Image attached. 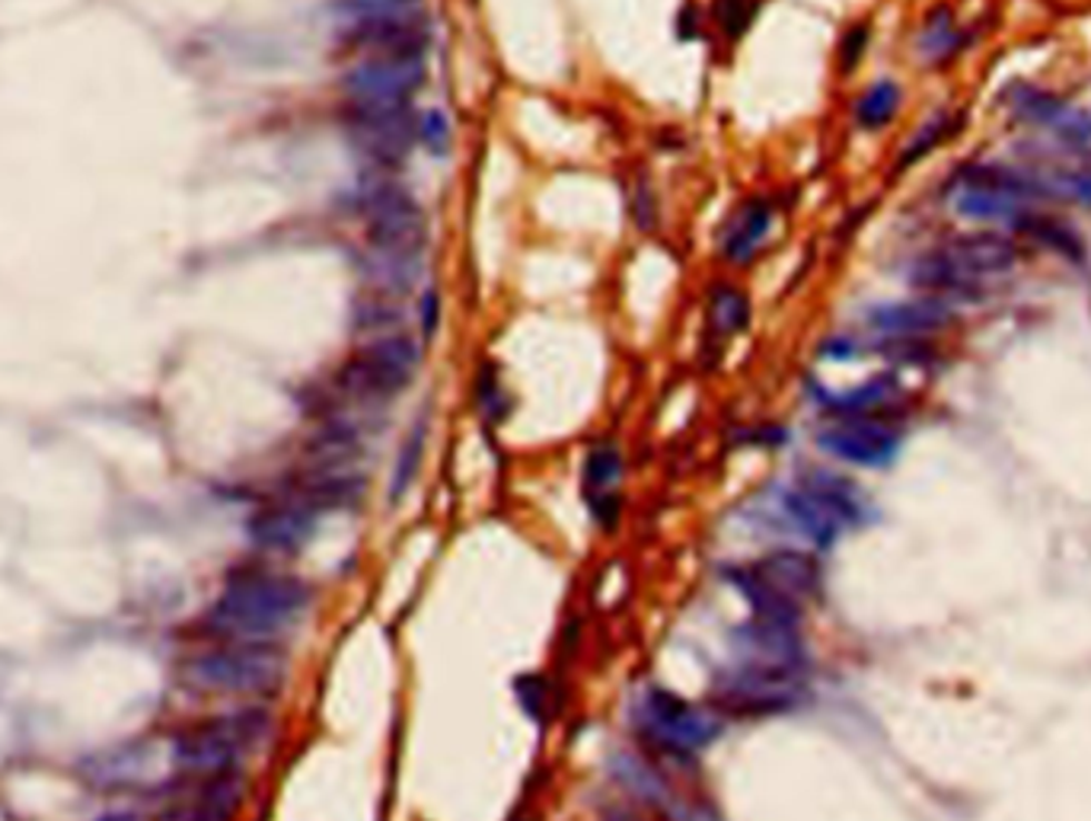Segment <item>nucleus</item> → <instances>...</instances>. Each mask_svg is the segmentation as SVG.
Returning <instances> with one entry per match:
<instances>
[{
    "label": "nucleus",
    "mask_w": 1091,
    "mask_h": 821,
    "mask_svg": "<svg viewBox=\"0 0 1091 821\" xmlns=\"http://www.w3.org/2000/svg\"><path fill=\"white\" fill-rule=\"evenodd\" d=\"M307 581L268 569H246L230 576L214 598L205 627L224 639L243 643H275L294 629L309 610Z\"/></svg>",
    "instance_id": "obj_1"
},
{
    "label": "nucleus",
    "mask_w": 1091,
    "mask_h": 821,
    "mask_svg": "<svg viewBox=\"0 0 1091 821\" xmlns=\"http://www.w3.org/2000/svg\"><path fill=\"white\" fill-rule=\"evenodd\" d=\"M807 694L805 662H757L740 658V665L718 675L712 687V706L718 716L759 720L795 710Z\"/></svg>",
    "instance_id": "obj_2"
},
{
    "label": "nucleus",
    "mask_w": 1091,
    "mask_h": 821,
    "mask_svg": "<svg viewBox=\"0 0 1091 821\" xmlns=\"http://www.w3.org/2000/svg\"><path fill=\"white\" fill-rule=\"evenodd\" d=\"M272 732V716L265 710H234L205 723L183 729L173 739V764L189 776L237 771L239 764L259 749Z\"/></svg>",
    "instance_id": "obj_3"
},
{
    "label": "nucleus",
    "mask_w": 1091,
    "mask_h": 821,
    "mask_svg": "<svg viewBox=\"0 0 1091 821\" xmlns=\"http://www.w3.org/2000/svg\"><path fill=\"white\" fill-rule=\"evenodd\" d=\"M728 581L750 604L754 617L802 620L805 602L820 592V566L805 550H776L750 566L728 569Z\"/></svg>",
    "instance_id": "obj_4"
},
{
    "label": "nucleus",
    "mask_w": 1091,
    "mask_h": 821,
    "mask_svg": "<svg viewBox=\"0 0 1091 821\" xmlns=\"http://www.w3.org/2000/svg\"><path fill=\"white\" fill-rule=\"evenodd\" d=\"M287 658L275 643H243L227 639L205 653L191 655L183 665V681L205 694L253 697L268 694L285 681Z\"/></svg>",
    "instance_id": "obj_5"
},
{
    "label": "nucleus",
    "mask_w": 1091,
    "mask_h": 821,
    "mask_svg": "<svg viewBox=\"0 0 1091 821\" xmlns=\"http://www.w3.org/2000/svg\"><path fill=\"white\" fill-rule=\"evenodd\" d=\"M783 511L792 528L817 547H833L846 531L865 521L858 486L839 473L810 470L783 492Z\"/></svg>",
    "instance_id": "obj_6"
},
{
    "label": "nucleus",
    "mask_w": 1091,
    "mask_h": 821,
    "mask_svg": "<svg viewBox=\"0 0 1091 821\" xmlns=\"http://www.w3.org/2000/svg\"><path fill=\"white\" fill-rule=\"evenodd\" d=\"M419 345L403 333H386L357 349L335 374V390L342 400L361 407H380L400 397L419 371Z\"/></svg>",
    "instance_id": "obj_7"
},
{
    "label": "nucleus",
    "mask_w": 1091,
    "mask_h": 821,
    "mask_svg": "<svg viewBox=\"0 0 1091 821\" xmlns=\"http://www.w3.org/2000/svg\"><path fill=\"white\" fill-rule=\"evenodd\" d=\"M636 725L651 749L684 761L712 745L721 732V716L712 706H699L667 687H648L636 706Z\"/></svg>",
    "instance_id": "obj_8"
},
{
    "label": "nucleus",
    "mask_w": 1091,
    "mask_h": 821,
    "mask_svg": "<svg viewBox=\"0 0 1091 821\" xmlns=\"http://www.w3.org/2000/svg\"><path fill=\"white\" fill-rule=\"evenodd\" d=\"M345 42L364 55H422L427 46L425 0H348Z\"/></svg>",
    "instance_id": "obj_9"
},
{
    "label": "nucleus",
    "mask_w": 1091,
    "mask_h": 821,
    "mask_svg": "<svg viewBox=\"0 0 1091 821\" xmlns=\"http://www.w3.org/2000/svg\"><path fill=\"white\" fill-rule=\"evenodd\" d=\"M361 215L367 221V243L374 253L419 263L427 241V224L415 198L393 179H371L361 186Z\"/></svg>",
    "instance_id": "obj_10"
},
{
    "label": "nucleus",
    "mask_w": 1091,
    "mask_h": 821,
    "mask_svg": "<svg viewBox=\"0 0 1091 821\" xmlns=\"http://www.w3.org/2000/svg\"><path fill=\"white\" fill-rule=\"evenodd\" d=\"M348 138L374 167L396 169L419 141L412 102H348Z\"/></svg>",
    "instance_id": "obj_11"
},
{
    "label": "nucleus",
    "mask_w": 1091,
    "mask_h": 821,
    "mask_svg": "<svg viewBox=\"0 0 1091 821\" xmlns=\"http://www.w3.org/2000/svg\"><path fill=\"white\" fill-rule=\"evenodd\" d=\"M1038 179L1028 173L1005 167H971L957 179L954 208L961 218L1005 221L1019 218V212L1038 193Z\"/></svg>",
    "instance_id": "obj_12"
},
{
    "label": "nucleus",
    "mask_w": 1091,
    "mask_h": 821,
    "mask_svg": "<svg viewBox=\"0 0 1091 821\" xmlns=\"http://www.w3.org/2000/svg\"><path fill=\"white\" fill-rule=\"evenodd\" d=\"M425 77L422 55H367L348 68L342 87L348 102H412Z\"/></svg>",
    "instance_id": "obj_13"
},
{
    "label": "nucleus",
    "mask_w": 1091,
    "mask_h": 821,
    "mask_svg": "<svg viewBox=\"0 0 1091 821\" xmlns=\"http://www.w3.org/2000/svg\"><path fill=\"white\" fill-rule=\"evenodd\" d=\"M817 444L820 451L855 467H884L897 455L901 436L872 416H839L817 432Z\"/></svg>",
    "instance_id": "obj_14"
},
{
    "label": "nucleus",
    "mask_w": 1091,
    "mask_h": 821,
    "mask_svg": "<svg viewBox=\"0 0 1091 821\" xmlns=\"http://www.w3.org/2000/svg\"><path fill=\"white\" fill-rule=\"evenodd\" d=\"M320 518L323 515L316 508L291 492L287 499L272 502L249 518V540L272 554H294L316 534Z\"/></svg>",
    "instance_id": "obj_15"
},
{
    "label": "nucleus",
    "mask_w": 1091,
    "mask_h": 821,
    "mask_svg": "<svg viewBox=\"0 0 1091 821\" xmlns=\"http://www.w3.org/2000/svg\"><path fill=\"white\" fill-rule=\"evenodd\" d=\"M202 783L189 796L173 802L167 821H230L243 802V776L239 771L198 776Z\"/></svg>",
    "instance_id": "obj_16"
},
{
    "label": "nucleus",
    "mask_w": 1091,
    "mask_h": 821,
    "mask_svg": "<svg viewBox=\"0 0 1091 821\" xmlns=\"http://www.w3.org/2000/svg\"><path fill=\"white\" fill-rule=\"evenodd\" d=\"M945 256H949L954 268L967 282L976 285L986 275H1002V272H1009V268L1015 266L1019 246L1009 241V237H1002V234L980 231V234H964V237L949 243L945 246Z\"/></svg>",
    "instance_id": "obj_17"
},
{
    "label": "nucleus",
    "mask_w": 1091,
    "mask_h": 821,
    "mask_svg": "<svg viewBox=\"0 0 1091 821\" xmlns=\"http://www.w3.org/2000/svg\"><path fill=\"white\" fill-rule=\"evenodd\" d=\"M872 326L887 336H923L932 330H942L951 320L949 301L942 297H916V301H901V304H884L872 311Z\"/></svg>",
    "instance_id": "obj_18"
},
{
    "label": "nucleus",
    "mask_w": 1091,
    "mask_h": 821,
    "mask_svg": "<svg viewBox=\"0 0 1091 821\" xmlns=\"http://www.w3.org/2000/svg\"><path fill=\"white\" fill-rule=\"evenodd\" d=\"M622 470H626V463H622L617 444H597L584 460V492H588V502H591L597 521L610 525L617 518V483L622 480Z\"/></svg>",
    "instance_id": "obj_19"
},
{
    "label": "nucleus",
    "mask_w": 1091,
    "mask_h": 821,
    "mask_svg": "<svg viewBox=\"0 0 1091 821\" xmlns=\"http://www.w3.org/2000/svg\"><path fill=\"white\" fill-rule=\"evenodd\" d=\"M773 227V208L763 198H747L721 231V256L728 263H750Z\"/></svg>",
    "instance_id": "obj_20"
},
{
    "label": "nucleus",
    "mask_w": 1091,
    "mask_h": 821,
    "mask_svg": "<svg viewBox=\"0 0 1091 821\" xmlns=\"http://www.w3.org/2000/svg\"><path fill=\"white\" fill-rule=\"evenodd\" d=\"M897 393V381L891 374H881V378H872L868 384L855 387L849 393H839V397H824V407L833 410L836 416H872V412L884 407L891 397Z\"/></svg>",
    "instance_id": "obj_21"
},
{
    "label": "nucleus",
    "mask_w": 1091,
    "mask_h": 821,
    "mask_svg": "<svg viewBox=\"0 0 1091 821\" xmlns=\"http://www.w3.org/2000/svg\"><path fill=\"white\" fill-rule=\"evenodd\" d=\"M403 320L405 311L403 304H400V297H390V294H380V291H371L367 297H361L355 304V314H352L355 330H361V333H380V336L400 330Z\"/></svg>",
    "instance_id": "obj_22"
},
{
    "label": "nucleus",
    "mask_w": 1091,
    "mask_h": 821,
    "mask_svg": "<svg viewBox=\"0 0 1091 821\" xmlns=\"http://www.w3.org/2000/svg\"><path fill=\"white\" fill-rule=\"evenodd\" d=\"M901 109V87L894 80H875L858 102H855V121L865 131H878Z\"/></svg>",
    "instance_id": "obj_23"
},
{
    "label": "nucleus",
    "mask_w": 1091,
    "mask_h": 821,
    "mask_svg": "<svg viewBox=\"0 0 1091 821\" xmlns=\"http://www.w3.org/2000/svg\"><path fill=\"white\" fill-rule=\"evenodd\" d=\"M750 323V301L735 285H718L709 294V326L721 336H735Z\"/></svg>",
    "instance_id": "obj_24"
},
{
    "label": "nucleus",
    "mask_w": 1091,
    "mask_h": 821,
    "mask_svg": "<svg viewBox=\"0 0 1091 821\" xmlns=\"http://www.w3.org/2000/svg\"><path fill=\"white\" fill-rule=\"evenodd\" d=\"M425 438H427V422H415L412 432L403 441L400 455H396V463H393V477H390V502H400L405 492L412 489L415 477H419V467H422V455H425Z\"/></svg>",
    "instance_id": "obj_25"
},
{
    "label": "nucleus",
    "mask_w": 1091,
    "mask_h": 821,
    "mask_svg": "<svg viewBox=\"0 0 1091 821\" xmlns=\"http://www.w3.org/2000/svg\"><path fill=\"white\" fill-rule=\"evenodd\" d=\"M961 32L957 26L951 20L949 7H935L928 17H925L923 32H920V51H923L928 61H945L951 58L954 51L961 49Z\"/></svg>",
    "instance_id": "obj_26"
},
{
    "label": "nucleus",
    "mask_w": 1091,
    "mask_h": 821,
    "mask_svg": "<svg viewBox=\"0 0 1091 821\" xmlns=\"http://www.w3.org/2000/svg\"><path fill=\"white\" fill-rule=\"evenodd\" d=\"M949 128H951V121H949V116H932V119L925 121L923 128L906 141V147H903V157H901V167H910V164H916L920 157H925L928 150L935 145H942V138L949 135Z\"/></svg>",
    "instance_id": "obj_27"
},
{
    "label": "nucleus",
    "mask_w": 1091,
    "mask_h": 821,
    "mask_svg": "<svg viewBox=\"0 0 1091 821\" xmlns=\"http://www.w3.org/2000/svg\"><path fill=\"white\" fill-rule=\"evenodd\" d=\"M475 400H479V410L485 412L492 422H501L504 412H508V397L501 390V381L495 378V371H482L479 381H475Z\"/></svg>",
    "instance_id": "obj_28"
},
{
    "label": "nucleus",
    "mask_w": 1091,
    "mask_h": 821,
    "mask_svg": "<svg viewBox=\"0 0 1091 821\" xmlns=\"http://www.w3.org/2000/svg\"><path fill=\"white\" fill-rule=\"evenodd\" d=\"M419 141L431 150V154H444L451 145V125L448 116L441 109H427L419 116Z\"/></svg>",
    "instance_id": "obj_29"
},
{
    "label": "nucleus",
    "mask_w": 1091,
    "mask_h": 821,
    "mask_svg": "<svg viewBox=\"0 0 1091 821\" xmlns=\"http://www.w3.org/2000/svg\"><path fill=\"white\" fill-rule=\"evenodd\" d=\"M514 691H518V703H521L523 710H527L533 720H540V716L546 713V697H549V684H546L543 677L537 675L518 677V681H514Z\"/></svg>",
    "instance_id": "obj_30"
},
{
    "label": "nucleus",
    "mask_w": 1091,
    "mask_h": 821,
    "mask_svg": "<svg viewBox=\"0 0 1091 821\" xmlns=\"http://www.w3.org/2000/svg\"><path fill=\"white\" fill-rule=\"evenodd\" d=\"M603 821H674L667 812H661L658 805H632V802H613L603 809Z\"/></svg>",
    "instance_id": "obj_31"
},
{
    "label": "nucleus",
    "mask_w": 1091,
    "mask_h": 821,
    "mask_svg": "<svg viewBox=\"0 0 1091 821\" xmlns=\"http://www.w3.org/2000/svg\"><path fill=\"white\" fill-rule=\"evenodd\" d=\"M438 323H441V301H438L434 291H427V294H422V301H419V326L431 339L438 333Z\"/></svg>",
    "instance_id": "obj_32"
},
{
    "label": "nucleus",
    "mask_w": 1091,
    "mask_h": 821,
    "mask_svg": "<svg viewBox=\"0 0 1091 821\" xmlns=\"http://www.w3.org/2000/svg\"><path fill=\"white\" fill-rule=\"evenodd\" d=\"M718 10H721V26L731 29V32H740L744 26L750 23V7H747V0H721Z\"/></svg>",
    "instance_id": "obj_33"
},
{
    "label": "nucleus",
    "mask_w": 1091,
    "mask_h": 821,
    "mask_svg": "<svg viewBox=\"0 0 1091 821\" xmlns=\"http://www.w3.org/2000/svg\"><path fill=\"white\" fill-rule=\"evenodd\" d=\"M865 42H868V29H865V26H855L853 32H846L843 49H839V55H843V68H853L855 61L862 58Z\"/></svg>",
    "instance_id": "obj_34"
},
{
    "label": "nucleus",
    "mask_w": 1091,
    "mask_h": 821,
    "mask_svg": "<svg viewBox=\"0 0 1091 821\" xmlns=\"http://www.w3.org/2000/svg\"><path fill=\"white\" fill-rule=\"evenodd\" d=\"M96 821H144L138 812H109V815H102V819H96Z\"/></svg>",
    "instance_id": "obj_35"
}]
</instances>
